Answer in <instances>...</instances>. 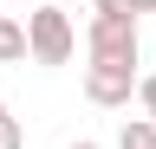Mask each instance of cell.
I'll return each instance as SVG.
<instances>
[{"mask_svg": "<svg viewBox=\"0 0 156 149\" xmlns=\"http://www.w3.org/2000/svg\"><path fill=\"white\" fill-rule=\"evenodd\" d=\"M20 59H26V20L0 13V65H20Z\"/></svg>", "mask_w": 156, "mask_h": 149, "instance_id": "obj_4", "label": "cell"}, {"mask_svg": "<svg viewBox=\"0 0 156 149\" xmlns=\"http://www.w3.org/2000/svg\"><path fill=\"white\" fill-rule=\"evenodd\" d=\"M72 149H104V143H72Z\"/></svg>", "mask_w": 156, "mask_h": 149, "instance_id": "obj_10", "label": "cell"}, {"mask_svg": "<svg viewBox=\"0 0 156 149\" xmlns=\"http://www.w3.org/2000/svg\"><path fill=\"white\" fill-rule=\"evenodd\" d=\"M136 104H143V117L156 123V71H150V78H136Z\"/></svg>", "mask_w": 156, "mask_h": 149, "instance_id": "obj_7", "label": "cell"}, {"mask_svg": "<svg viewBox=\"0 0 156 149\" xmlns=\"http://www.w3.org/2000/svg\"><path fill=\"white\" fill-rule=\"evenodd\" d=\"M39 7H65V0H39Z\"/></svg>", "mask_w": 156, "mask_h": 149, "instance_id": "obj_11", "label": "cell"}, {"mask_svg": "<svg viewBox=\"0 0 156 149\" xmlns=\"http://www.w3.org/2000/svg\"><path fill=\"white\" fill-rule=\"evenodd\" d=\"M85 52L91 59H124L136 65V20H104V13H91V26H85Z\"/></svg>", "mask_w": 156, "mask_h": 149, "instance_id": "obj_3", "label": "cell"}, {"mask_svg": "<svg viewBox=\"0 0 156 149\" xmlns=\"http://www.w3.org/2000/svg\"><path fill=\"white\" fill-rule=\"evenodd\" d=\"M0 117H7V97H0Z\"/></svg>", "mask_w": 156, "mask_h": 149, "instance_id": "obj_12", "label": "cell"}, {"mask_svg": "<svg viewBox=\"0 0 156 149\" xmlns=\"http://www.w3.org/2000/svg\"><path fill=\"white\" fill-rule=\"evenodd\" d=\"M78 52V26L65 7H33L26 13V59L33 65H72Z\"/></svg>", "mask_w": 156, "mask_h": 149, "instance_id": "obj_1", "label": "cell"}, {"mask_svg": "<svg viewBox=\"0 0 156 149\" xmlns=\"http://www.w3.org/2000/svg\"><path fill=\"white\" fill-rule=\"evenodd\" d=\"M91 7L104 13V20H136V7H130V0H91Z\"/></svg>", "mask_w": 156, "mask_h": 149, "instance_id": "obj_8", "label": "cell"}, {"mask_svg": "<svg viewBox=\"0 0 156 149\" xmlns=\"http://www.w3.org/2000/svg\"><path fill=\"white\" fill-rule=\"evenodd\" d=\"M85 97L98 110H124L136 97V65H124V59H91L85 65Z\"/></svg>", "mask_w": 156, "mask_h": 149, "instance_id": "obj_2", "label": "cell"}, {"mask_svg": "<svg viewBox=\"0 0 156 149\" xmlns=\"http://www.w3.org/2000/svg\"><path fill=\"white\" fill-rule=\"evenodd\" d=\"M130 7H136V13H156V0H130Z\"/></svg>", "mask_w": 156, "mask_h": 149, "instance_id": "obj_9", "label": "cell"}, {"mask_svg": "<svg viewBox=\"0 0 156 149\" xmlns=\"http://www.w3.org/2000/svg\"><path fill=\"white\" fill-rule=\"evenodd\" d=\"M0 149H26V130H20V117H0Z\"/></svg>", "mask_w": 156, "mask_h": 149, "instance_id": "obj_6", "label": "cell"}, {"mask_svg": "<svg viewBox=\"0 0 156 149\" xmlns=\"http://www.w3.org/2000/svg\"><path fill=\"white\" fill-rule=\"evenodd\" d=\"M117 149H156V123H150V117H124Z\"/></svg>", "mask_w": 156, "mask_h": 149, "instance_id": "obj_5", "label": "cell"}]
</instances>
